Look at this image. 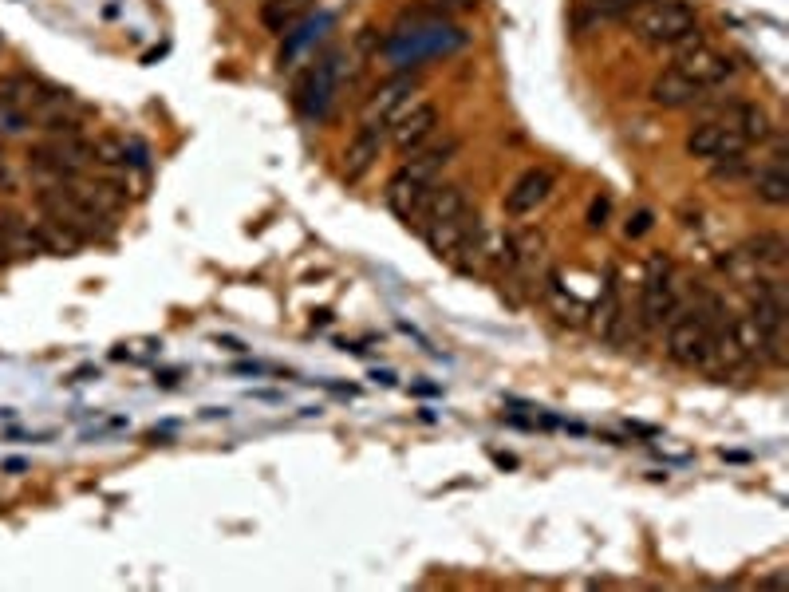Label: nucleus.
Listing matches in <instances>:
<instances>
[{"instance_id": "nucleus-1", "label": "nucleus", "mask_w": 789, "mask_h": 592, "mask_svg": "<svg viewBox=\"0 0 789 592\" xmlns=\"http://www.w3.org/2000/svg\"><path fill=\"white\" fill-rule=\"evenodd\" d=\"M628 16L631 32L655 47H679L691 36H699V8L691 0H643Z\"/></svg>"}, {"instance_id": "nucleus-2", "label": "nucleus", "mask_w": 789, "mask_h": 592, "mask_svg": "<svg viewBox=\"0 0 789 592\" xmlns=\"http://www.w3.org/2000/svg\"><path fill=\"white\" fill-rule=\"evenodd\" d=\"M663 348H667V360L687 367V372H702L707 367V355H711V324L699 316L695 304H683L663 324Z\"/></svg>"}, {"instance_id": "nucleus-3", "label": "nucleus", "mask_w": 789, "mask_h": 592, "mask_svg": "<svg viewBox=\"0 0 789 592\" xmlns=\"http://www.w3.org/2000/svg\"><path fill=\"white\" fill-rule=\"evenodd\" d=\"M679 308V289H675V265L667 253H655L648 260V272H643V289H640V328L655 332L667 324Z\"/></svg>"}, {"instance_id": "nucleus-4", "label": "nucleus", "mask_w": 789, "mask_h": 592, "mask_svg": "<svg viewBox=\"0 0 789 592\" xmlns=\"http://www.w3.org/2000/svg\"><path fill=\"white\" fill-rule=\"evenodd\" d=\"M679 59L675 67L683 71L687 79H695L702 91H714V87H726L734 76H738V64L726 52H719V47H711L702 36H691V40H683L675 47Z\"/></svg>"}, {"instance_id": "nucleus-5", "label": "nucleus", "mask_w": 789, "mask_h": 592, "mask_svg": "<svg viewBox=\"0 0 789 592\" xmlns=\"http://www.w3.org/2000/svg\"><path fill=\"white\" fill-rule=\"evenodd\" d=\"M557 189V170H548V166H529V170H521L513 178V186L506 189V198H501V209L509 213V218H529L545 206L548 198H553Z\"/></svg>"}, {"instance_id": "nucleus-6", "label": "nucleus", "mask_w": 789, "mask_h": 592, "mask_svg": "<svg viewBox=\"0 0 789 592\" xmlns=\"http://www.w3.org/2000/svg\"><path fill=\"white\" fill-rule=\"evenodd\" d=\"M438 123H442L438 107L430 99H415L399 118H394V123H387V138H391V147L399 154H411L415 147H423L426 138L438 135Z\"/></svg>"}, {"instance_id": "nucleus-7", "label": "nucleus", "mask_w": 789, "mask_h": 592, "mask_svg": "<svg viewBox=\"0 0 789 592\" xmlns=\"http://www.w3.org/2000/svg\"><path fill=\"white\" fill-rule=\"evenodd\" d=\"M683 150L691 158H702V162H714V158H726V154H746L750 147L743 142L738 130H731L722 118H702L687 130L683 138Z\"/></svg>"}, {"instance_id": "nucleus-8", "label": "nucleus", "mask_w": 789, "mask_h": 592, "mask_svg": "<svg viewBox=\"0 0 789 592\" xmlns=\"http://www.w3.org/2000/svg\"><path fill=\"white\" fill-rule=\"evenodd\" d=\"M387 147V127L379 123H360L355 127V135L348 138V147H343V162H340V174L343 182H364L367 174H372V166L379 162V154Z\"/></svg>"}, {"instance_id": "nucleus-9", "label": "nucleus", "mask_w": 789, "mask_h": 592, "mask_svg": "<svg viewBox=\"0 0 789 592\" xmlns=\"http://www.w3.org/2000/svg\"><path fill=\"white\" fill-rule=\"evenodd\" d=\"M418 87H423L418 76H394L387 83H379L372 91V99L364 103V123H379V127L394 123V118L418 99Z\"/></svg>"}, {"instance_id": "nucleus-10", "label": "nucleus", "mask_w": 789, "mask_h": 592, "mask_svg": "<svg viewBox=\"0 0 789 592\" xmlns=\"http://www.w3.org/2000/svg\"><path fill=\"white\" fill-rule=\"evenodd\" d=\"M435 186H438V182H423V178L406 174L403 166H399V170L387 178V186H384V201H387V209L394 213V218L406 221V225L415 230L418 218H423V206H426L430 189H435Z\"/></svg>"}, {"instance_id": "nucleus-11", "label": "nucleus", "mask_w": 789, "mask_h": 592, "mask_svg": "<svg viewBox=\"0 0 789 592\" xmlns=\"http://www.w3.org/2000/svg\"><path fill=\"white\" fill-rule=\"evenodd\" d=\"M458 150H462L458 135H435L423 147H415L411 154H403V170L423 178V182H442V170L458 158Z\"/></svg>"}, {"instance_id": "nucleus-12", "label": "nucleus", "mask_w": 789, "mask_h": 592, "mask_svg": "<svg viewBox=\"0 0 789 592\" xmlns=\"http://www.w3.org/2000/svg\"><path fill=\"white\" fill-rule=\"evenodd\" d=\"M714 118H722V123L731 127V130H738L746 147H762V142L774 138V118H770V111H766L762 103L734 99V103L719 107V115H714Z\"/></svg>"}, {"instance_id": "nucleus-13", "label": "nucleus", "mask_w": 789, "mask_h": 592, "mask_svg": "<svg viewBox=\"0 0 789 592\" xmlns=\"http://www.w3.org/2000/svg\"><path fill=\"white\" fill-rule=\"evenodd\" d=\"M702 95H707V91H702L695 79H687L675 64L663 67L660 76L651 79V87H648V99L655 107H663V111H683V107H695Z\"/></svg>"}, {"instance_id": "nucleus-14", "label": "nucleus", "mask_w": 789, "mask_h": 592, "mask_svg": "<svg viewBox=\"0 0 789 592\" xmlns=\"http://www.w3.org/2000/svg\"><path fill=\"white\" fill-rule=\"evenodd\" d=\"M462 213H470V198H466V186L458 182H438L430 189L426 206H423V218H418L415 230L423 233L430 221H450V218H462Z\"/></svg>"}, {"instance_id": "nucleus-15", "label": "nucleus", "mask_w": 789, "mask_h": 592, "mask_svg": "<svg viewBox=\"0 0 789 592\" xmlns=\"http://www.w3.org/2000/svg\"><path fill=\"white\" fill-rule=\"evenodd\" d=\"M750 186H754V198L762 206H785L789 201V174H785V154L778 150L774 158H766L758 166L754 174H750Z\"/></svg>"}, {"instance_id": "nucleus-16", "label": "nucleus", "mask_w": 789, "mask_h": 592, "mask_svg": "<svg viewBox=\"0 0 789 592\" xmlns=\"http://www.w3.org/2000/svg\"><path fill=\"white\" fill-rule=\"evenodd\" d=\"M470 225H474V213H462V218H450V221H430L423 230V241L438 260H450L454 265L466 233H470Z\"/></svg>"}, {"instance_id": "nucleus-17", "label": "nucleus", "mask_w": 789, "mask_h": 592, "mask_svg": "<svg viewBox=\"0 0 789 592\" xmlns=\"http://www.w3.org/2000/svg\"><path fill=\"white\" fill-rule=\"evenodd\" d=\"M743 253L754 260L758 272H770V277H778V272L785 269V260H789V245H785L782 233L762 230V233H754V237H746V241H743Z\"/></svg>"}, {"instance_id": "nucleus-18", "label": "nucleus", "mask_w": 789, "mask_h": 592, "mask_svg": "<svg viewBox=\"0 0 789 592\" xmlns=\"http://www.w3.org/2000/svg\"><path fill=\"white\" fill-rule=\"evenodd\" d=\"M624 324H628V316H624V304H620V284L608 281L600 301H596V308H592V332L600 340H608V343H620Z\"/></svg>"}, {"instance_id": "nucleus-19", "label": "nucleus", "mask_w": 789, "mask_h": 592, "mask_svg": "<svg viewBox=\"0 0 789 592\" xmlns=\"http://www.w3.org/2000/svg\"><path fill=\"white\" fill-rule=\"evenodd\" d=\"M36 237H40V249H44V253H56V257H76L79 249L87 245V237H83L76 225L56 221V218L36 221Z\"/></svg>"}, {"instance_id": "nucleus-20", "label": "nucleus", "mask_w": 789, "mask_h": 592, "mask_svg": "<svg viewBox=\"0 0 789 592\" xmlns=\"http://www.w3.org/2000/svg\"><path fill=\"white\" fill-rule=\"evenodd\" d=\"M308 5H313V0H261L257 20H261V28H265V32L284 36L308 12Z\"/></svg>"}, {"instance_id": "nucleus-21", "label": "nucleus", "mask_w": 789, "mask_h": 592, "mask_svg": "<svg viewBox=\"0 0 789 592\" xmlns=\"http://www.w3.org/2000/svg\"><path fill=\"white\" fill-rule=\"evenodd\" d=\"M91 162L103 166V170H127V166H130L127 138H115V135L95 138V142H91Z\"/></svg>"}, {"instance_id": "nucleus-22", "label": "nucleus", "mask_w": 789, "mask_h": 592, "mask_svg": "<svg viewBox=\"0 0 789 592\" xmlns=\"http://www.w3.org/2000/svg\"><path fill=\"white\" fill-rule=\"evenodd\" d=\"M36 91H40V79L36 76H8L0 79V99L20 107V111H36Z\"/></svg>"}, {"instance_id": "nucleus-23", "label": "nucleus", "mask_w": 789, "mask_h": 592, "mask_svg": "<svg viewBox=\"0 0 789 592\" xmlns=\"http://www.w3.org/2000/svg\"><path fill=\"white\" fill-rule=\"evenodd\" d=\"M719 269H722L734 284H743V289H746V284H754V281L762 277L754 260H750V257L743 253V245H738V249H726V253L719 257Z\"/></svg>"}, {"instance_id": "nucleus-24", "label": "nucleus", "mask_w": 789, "mask_h": 592, "mask_svg": "<svg viewBox=\"0 0 789 592\" xmlns=\"http://www.w3.org/2000/svg\"><path fill=\"white\" fill-rule=\"evenodd\" d=\"M754 174V158L746 154H726V158H714L711 162V178L714 182H743V178Z\"/></svg>"}, {"instance_id": "nucleus-25", "label": "nucleus", "mask_w": 789, "mask_h": 592, "mask_svg": "<svg viewBox=\"0 0 789 592\" xmlns=\"http://www.w3.org/2000/svg\"><path fill=\"white\" fill-rule=\"evenodd\" d=\"M40 127L47 130V138H76L83 135V118L64 111V107H56V111H44L40 115Z\"/></svg>"}, {"instance_id": "nucleus-26", "label": "nucleus", "mask_w": 789, "mask_h": 592, "mask_svg": "<svg viewBox=\"0 0 789 592\" xmlns=\"http://www.w3.org/2000/svg\"><path fill=\"white\" fill-rule=\"evenodd\" d=\"M548 301L557 304V312H560V320H572V324H580V316H584V308L572 301V296H565V289L557 284V277H548Z\"/></svg>"}, {"instance_id": "nucleus-27", "label": "nucleus", "mask_w": 789, "mask_h": 592, "mask_svg": "<svg viewBox=\"0 0 789 592\" xmlns=\"http://www.w3.org/2000/svg\"><path fill=\"white\" fill-rule=\"evenodd\" d=\"M584 221H589L592 233L608 230V221H612V198H608V194H596V198L589 201V213H584Z\"/></svg>"}, {"instance_id": "nucleus-28", "label": "nucleus", "mask_w": 789, "mask_h": 592, "mask_svg": "<svg viewBox=\"0 0 789 592\" xmlns=\"http://www.w3.org/2000/svg\"><path fill=\"white\" fill-rule=\"evenodd\" d=\"M651 225H655V213L651 209H636L631 218L624 221V237L628 241H640L643 233H651Z\"/></svg>"}, {"instance_id": "nucleus-29", "label": "nucleus", "mask_w": 789, "mask_h": 592, "mask_svg": "<svg viewBox=\"0 0 789 592\" xmlns=\"http://www.w3.org/2000/svg\"><path fill=\"white\" fill-rule=\"evenodd\" d=\"M643 0H592V8L600 12V16H628L631 8H640Z\"/></svg>"}, {"instance_id": "nucleus-30", "label": "nucleus", "mask_w": 789, "mask_h": 592, "mask_svg": "<svg viewBox=\"0 0 789 592\" xmlns=\"http://www.w3.org/2000/svg\"><path fill=\"white\" fill-rule=\"evenodd\" d=\"M16 189H20V178L12 174L5 162H0V194H16Z\"/></svg>"}, {"instance_id": "nucleus-31", "label": "nucleus", "mask_w": 789, "mask_h": 592, "mask_svg": "<svg viewBox=\"0 0 789 592\" xmlns=\"http://www.w3.org/2000/svg\"><path fill=\"white\" fill-rule=\"evenodd\" d=\"M442 8H450V12H470V8H477L482 0H438Z\"/></svg>"}, {"instance_id": "nucleus-32", "label": "nucleus", "mask_w": 789, "mask_h": 592, "mask_svg": "<svg viewBox=\"0 0 789 592\" xmlns=\"http://www.w3.org/2000/svg\"><path fill=\"white\" fill-rule=\"evenodd\" d=\"M758 585H762V588H785V585H789V573L782 568V573H774V577H766V580H758Z\"/></svg>"}, {"instance_id": "nucleus-33", "label": "nucleus", "mask_w": 789, "mask_h": 592, "mask_svg": "<svg viewBox=\"0 0 789 592\" xmlns=\"http://www.w3.org/2000/svg\"><path fill=\"white\" fill-rule=\"evenodd\" d=\"M8 257H12V249H8V241H5V237H0V269L8 265Z\"/></svg>"}, {"instance_id": "nucleus-34", "label": "nucleus", "mask_w": 789, "mask_h": 592, "mask_svg": "<svg viewBox=\"0 0 789 592\" xmlns=\"http://www.w3.org/2000/svg\"><path fill=\"white\" fill-rule=\"evenodd\" d=\"M0 150H5V138H0Z\"/></svg>"}, {"instance_id": "nucleus-35", "label": "nucleus", "mask_w": 789, "mask_h": 592, "mask_svg": "<svg viewBox=\"0 0 789 592\" xmlns=\"http://www.w3.org/2000/svg\"><path fill=\"white\" fill-rule=\"evenodd\" d=\"M0 47H5V36H0Z\"/></svg>"}]
</instances>
